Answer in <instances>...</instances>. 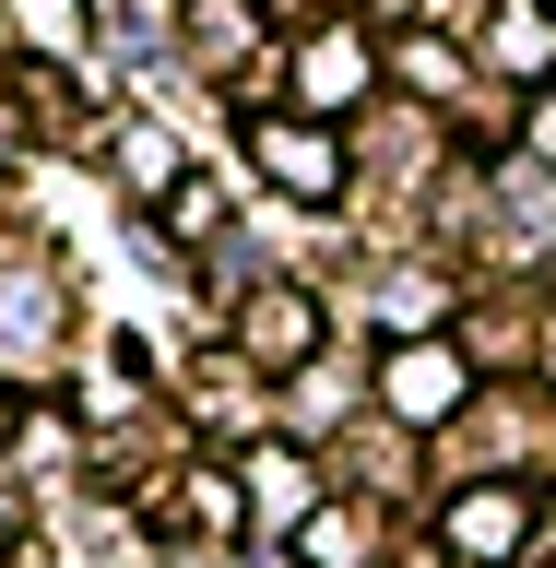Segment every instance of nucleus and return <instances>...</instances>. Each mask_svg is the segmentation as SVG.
<instances>
[{
  "mask_svg": "<svg viewBox=\"0 0 556 568\" xmlns=\"http://www.w3.org/2000/svg\"><path fill=\"white\" fill-rule=\"evenodd\" d=\"M261 166H284L296 202H320V190H332V142H320V131H261Z\"/></svg>",
  "mask_w": 556,
  "mask_h": 568,
  "instance_id": "nucleus-2",
  "label": "nucleus"
},
{
  "mask_svg": "<svg viewBox=\"0 0 556 568\" xmlns=\"http://www.w3.org/2000/svg\"><path fill=\"white\" fill-rule=\"evenodd\" d=\"M451 390H462V367L438 344H415L403 367H391V403H403V415H451Z\"/></svg>",
  "mask_w": 556,
  "mask_h": 568,
  "instance_id": "nucleus-1",
  "label": "nucleus"
}]
</instances>
